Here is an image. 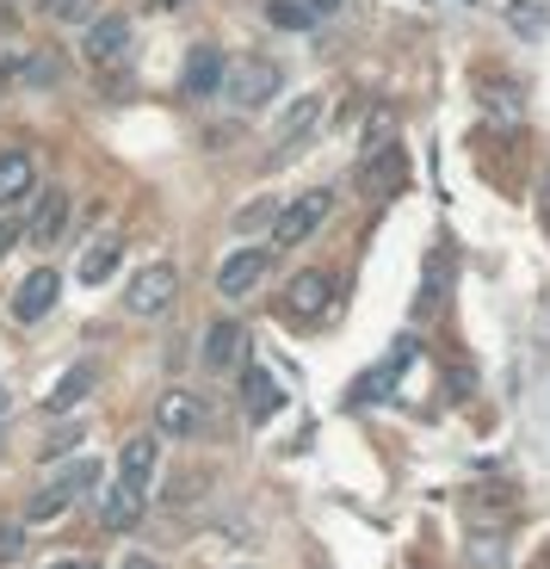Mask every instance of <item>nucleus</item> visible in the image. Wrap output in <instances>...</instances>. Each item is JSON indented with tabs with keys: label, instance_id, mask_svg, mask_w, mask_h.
<instances>
[{
	"label": "nucleus",
	"instance_id": "obj_22",
	"mask_svg": "<svg viewBox=\"0 0 550 569\" xmlns=\"http://www.w3.org/2000/svg\"><path fill=\"white\" fill-rule=\"evenodd\" d=\"M69 508H74V496H62L57 483H43L38 496L26 501V520H62V513H69Z\"/></svg>",
	"mask_w": 550,
	"mask_h": 569
},
{
	"label": "nucleus",
	"instance_id": "obj_27",
	"mask_svg": "<svg viewBox=\"0 0 550 569\" xmlns=\"http://www.w3.org/2000/svg\"><path fill=\"white\" fill-rule=\"evenodd\" d=\"M13 248H19V223H0V260L13 254Z\"/></svg>",
	"mask_w": 550,
	"mask_h": 569
},
{
	"label": "nucleus",
	"instance_id": "obj_12",
	"mask_svg": "<svg viewBox=\"0 0 550 569\" xmlns=\"http://www.w3.org/2000/svg\"><path fill=\"white\" fill-rule=\"evenodd\" d=\"M156 458H161L156 433H130V440L118 446V477H124L130 489H149L156 483Z\"/></svg>",
	"mask_w": 550,
	"mask_h": 569
},
{
	"label": "nucleus",
	"instance_id": "obj_25",
	"mask_svg": "<svg viewBox=\"0 0 550 569\" xmlns=\"http://www.w3.org/2000/svg\"><path fill=\"white\" fill-rule=\"evenodd\" d=\"M38 13H43V19H57V26H74V19L93 13V0H38Z\"/></svg>",
	"mask_w": 550,
	"mask_h": 569
},
{
	"label": "nucleus",
	"instance_id": "obj_14",
	"mask_svg": "<svg viewBox=\"0 0 550 569\" xmlns=\"http://www.w3.org/2000/svg\"><path fill=\"white\" fill-rule=\"evenodd\" d=\"M124 50H130V19L124 13H106V19L87 26V57L93 62H124Z\"/></svg>",
	"mask_w": 550,
	"mask_h": 569
},
{
	"label": "nucleus",
	"instance_id": "obj_8",
	"mask_svg": "<svg viewBox=\"0 0 550 569\" xmlns=\"http://www.w3.org/2000/svg\"><path fill=\"white\" fill-rule=\"evenodd\" d=\"M142 508H149V489H130L124 477H118V483H106V496H99V527L130 532L142 520Z\"/></svg>",
	"mask_w": 550,
	"mask_h": 569
},
{
	"label": "nucleus",
	"instance_id": "obj_7",
	"mask_svg": "<svg viewBox=\"0 0 550 569\" xmlns=\"http://www.w3.org/2000/svg\"><path fill=\"white\" fill-rule=\"evenodd\" d=\"M57 298H62L57 267H38V272H26V284L13 291V316L19 322H43V316L57 310Z\"/></svg>",
	"mask_w": 550,
	"mask_h": 569
},
{
	"label": "nucleus",
	"instance_id": "obj_1",
	"mask_svg": "<svg viewBox=\"0 0 550 569\" xmlns=\"http://www.w3.org/2000/svg\"><path fill=\"white\" fill-rule=\"evenodd\" d=\"M236 112H260V106H272V93H279V62L267 57H241L223 69V87H217Z\"/></svg>",
	"mask_w": 550,
	"mask_h": 569
},
{
	"label": "nucleus",
	"instance_id": "obj_20",
	"mask_svg": "<svg viewBox=\"0 0 550 569\" xmlns=\"http://www.w3.org/2000/svg\"><path fill=\"white\" fill-rule=\"evenodd\" d=\"M340 0H272L267 13L279 19V26H316L322 13H334Z\"/></svg>",
	"mask_w": 550,
	"mask_h": 569
},
{
	"label": "nucleus",
	"instance_id": "obj_10",
	"mask_svg": "<svg viewBox=\"0 0 550 569\" xmlns=\"http://www.w3.org/2000/svg\"><path fill=\"white\" fill-rule=\"evenodd\" d=\"M241 359V322L236 316H217L211 328H204V347H198V366L204 371H229Z\"/></svg>",
	"mask_w": 550,
	"mask_h": 569
},
{
	"label": "nucleus",
	"instance_id": "obj_17",
	"mask_svg": "<svg viewBox=\"0 0 550 569\" xmlns=\"http://www.w3.org/2000/svg\"><path fill=\"white\" fill-rule=\"evenodd\" d=\"M217 87H223V50L198 43L192 62H186V93H217Z\"/></svg>",
	"mask_w": 550,
	"mask_h": 569
},
{
	"label": "nucleus",
	"instance_id": "obj_9",
	"mask_svg": "<svg viewBox=\"0 0 550 569\" xmlns=\"http://www.w3.org/2000/svg\"><path fill=\"white\" fill-rule=\"evenodd\" d=\"M31 186H38V168H31V149H19V142H7L0 149V211L19 199H31Z\"/></svg>",
	"mask_w": 550,
	"mask_h": 569
},
{
	"label": "nucleus",
	"instance_id": "obj_2",
	"mask_svg": "<svg viewBox=\"0 0 550 569\" xmlns=\"http://www.w3.org/2000/svg\"><path fill=\"white\" fill-rule=\"evenodd\" d=\"M328 211H334V192H328V186H316V192H303V199H284L279 204V223H272V242H279V248L310 242Z\"/></svg>",
	"mask_w": 550,
	"mask_h": 569
},
{
	"label": "nucleus",
	"instance_id": "obj_18",
	"mask_svg": "<svg viewBox=\"0 0 550 569\" xmlns=\"http://www.w3.org/2000/svg\"><path fill=\"white\" fill-rule=\"evenodd\" d=\"M118 260H124V248H118L112 236H93L87 254H81V284H106L118 272Z\"/></svg>",
	"mask_w": 550,
	"mask_h": 569
},
{
	"label": "nucleus",
	"instance_id": "obj_13",
	"mask_svg": "<svg viewBox=\"0 0 550 569\" xmlns=\"http://www.w3.org/2000/svg\"><path fill=\"white\" fill-rule=\"evenodd\" d=\"M328 291H334V284H328V272H297L291 284H284V310L291 316H303V322H322L328 316Z\"/></svg>",
	"mask_w": 550,
	"mask_h": 569
},
{
	"label": "nucleus",
	"instance_id": "obj_24",
	"mask_svg": "<svg viewBox=\"0 0 550 569\" xmlns=\"http://www.w3.org/2000/svg\"><path fill=\"white\" fill-rule=\"evenodd\" d=\"M50 483H57L62 496H81V489H93V483H99V465H87V458H81V465L57 470V477H50Z\"/></svg>",
	"mask_w": 550,
	"mask_h": 569
},
{
	"label": "nucleus",
	"instance_id": "obj_19",
	"mask_svg": "<svg viewBox=\"0 0 550 569\" xmlns=\"http://www.w3.org/2000/svg\"><path fill=\"white\" fill-rule=\"evenodd\" d=\"M62 229H69V199H62V192H50V199L38 204V217H31V236H38L43 248L57 242Z\"/></svg>",
	"mask_w": 550,
	"mask_h": 569
},
{
	"label": "nucleus",
	"instance_id": "obj_4",
	"mask_svg": "<svg viewBox=\"0 0 550 569\" xmlns=\"http://www.w3.org/2000/svg\"><path fill=\"white\" fill-rule=\"evenodd\" d=\"M204 397H192V390H168V397H156V433L161 440H198L204 433Z\"/></svg>",
	"mask_w": 550,
	"mask_h": 569
},
{
	"label": "nucleus",
	"instance_id": "obj_3",
	"mask_svg": "<svg viewBox=\"0 0 550 569\" xmlns=\"http://www.w3.org/2000/svg\"><path fill=\"white\" fill-rule=\"evenodd\" d=\"M173 298H180V267H173V260H156V267H142L137 279H130V291H124L130 316H161Z\"/></svg>",
	"mask_w": 550,
	"mask_h": 569
},
{
	"label": "nucleus",
	"instance_id": "obj_5",
	"mask_svg": "<svg viewBox=\"0 0 550 569\" xmlns=\"http://www.w3.org/2000/svg\"><path fill=\"white\" fill-rule=\"evenodd\" d=\"M322 124H328V93H303V106H291V112H284L279 137H272V156L291 161L303 142H316V130H322Z\"/></svg>",
	"mask_w": 550,
	"mask_h": 569
},
{
	"label": "nucleus",
	"instance_id": "obj_26",
	"mask_svg": "<svg viewBox=\"0 0 550 569\" xmlns=\"http://www.w3.org/2000/svg\"><path fill=\"white\" fill-rule=\"evenodd\" d=\"M19 551H26V532H19V527H0V563H19Z\"/></svg>",
	"mask_w": 550,
	"mask_h": 569
},
{
	"label": "nucleus",
	"instance_id": "obj_15",
	"mask_svg": "<svg viewBox=\"0 0 550 569\" xmlns=\"http://www.w3.org/2000/svg\"><path fill=\"white\" fill-rule=\"evenodd\" d=\"M279 385H272V371L267 366H248L241 371V409L254 415V421H272V415H279Z\"/></svg>",
	"mask_w": 550,
	"mask_h": 569
},
{
	"label": "nucleus",
	"instance_id": "obj_21",
	"mask_svg": "<svg viewBox=\"0 0 550 569\" xmlns=\"http://www.w3.org/2000/svg\"><path fill=\"white\" fill-rule=\"evenodd\" d=\"M19 81H57V62H50V57H13V62H0V87H19Z\"/></svg>",
	"mask_w": 550,
	"mask_h": 569
},
{
	"label": "nucleus",
	"instance_id": "obj_11",
	"mask_svg": "<svg viewBox=\"0 0 550 569\" xmlns=\"http://www.w3.org/2000/svg\"><path fill=\"white\" fill-rule=\"evenodd\" d=\"M93 385H99V366H93V359H74V366L62 371L57 385H50V397H43V409H50V415H69V409H81V402H87V390H93Z\"/></svg>",
	"mask_w": 550,
	"mask_h": 569
},
{
	"label": "nucleus",
	"instance_id": "obj_23",
	"mask_svg": "<svg viewBox=\"0 0 550 569\" xmlns=\"http://www.w3.org/2000/svg\"><path fill=\"white\" fill-rule=\"evenodd\" d=\"M272 223H279V199H254V204H241V211H236V229H241V236L272 229Z\"/></svg>",
	"mask_w": 550,
	"mask_h": 569
},
{
	"label": "nucleus",
	"instance_id": "obj_28",
	"mask_svg": "<svg viewBox=\"0 0 550 569\" xmlns=\"http://www.w3.org/2000/svg\"><path fill=\"white\" fill-rule=\"evenodd\" d=\"M43 569H99L93 557H57V563H43Z\"/></svg>",
	"mask_w": 550,
	"mask_h": 569
},
{
	"label": "nucleus",
	"instance_id": "obj_29",
	"mask_svg": "<svg viewBox=\"0 0 550 569\" xmlns=\"http://www.w3.org/2000/svg\"><path fill=\"white\" fill-rule=\"evenodd\" d=\"M124 569H156V557H149V551H130V557H124Z\"/></svg>",
	"mask_w": 550,
	"mask_h": 569
},
{
	"label": "nucleus",
	"instance_id": "obj_30",
	"mask_svg": "<svg viewBox=\"0 0 550 569\" xmlns=\"http://www.w3.org/2000/svg\"><path fill=\"white\" fill-rule=\"evenodd\" d=\"M7 415H13V390L0 385V421H7Z\"/></svg>",
	"mask_w": 550,
	"mask_h": 569
},
{
	"label": "nucleus",
	"instance_id": "obj_31",
	"mask_svg": "<svg viewBox=\"0 0 550 569\" xmlns=\"http://www.w3.org/2000/svg\"><path fill=\"white\" fill-rule=\"evenodd\" d=\"M156 7H168V13H173V7H186V0H156Z\"/></svg>",
	"mask_w": 550,
	"mask_h": 569
},
{
	"label": "nucleus",
	"instance_id": "obj_16",
	"mask_svg": "<svg viewBox=\"0 0 550 569\" xmlns=\"http://www.w3.org/2000/svg\"><path fill=\"white\" fill-rule=\"evenodd\" d=\"M402 173H409V161H402V142H378V149H371V161L359 168V186H366V192H383V186L402 180Z\"/></svg>",
	"mask_w": 550,
	"mask_h": 569
},
{
	"label": "nucleus",
	"instance_id": "obj_6",
	"mask_svg": "<svg viewBox=\"0 0 550 569\" xmlns=\"http://www.w3.org/2000/svg\"><path fill=\"white\" fill-rule=\"evenodd\" d=\"M267 267H272V248H236V254L217 267V291H223V298H248V291H260Z\"/></svg>",
	"mask_w": 550,
	"mask_h": 569
}]
</instances>
